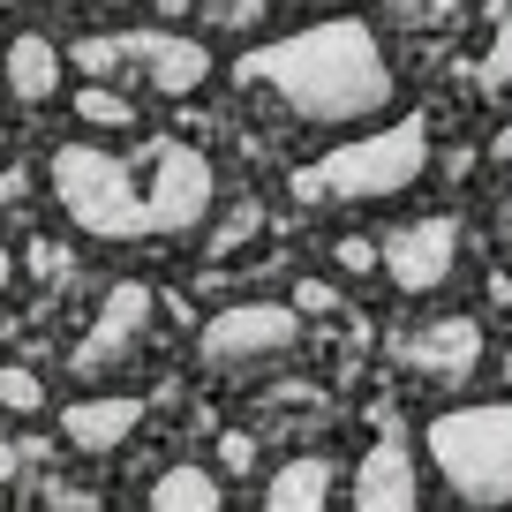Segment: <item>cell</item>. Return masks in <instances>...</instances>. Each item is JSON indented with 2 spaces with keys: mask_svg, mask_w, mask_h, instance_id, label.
I'll list each match as a JSON object with an SVG mask.
<instances>
[{
  "mask_svg": "<svg viewBox=\"0 0 512 512\" xmlns=\"http://www.w3.org/2000/svg\"><path fill=\"white\" fill-rule=\"evenodd\" d=\"M46 189L68 211V226L91 241H181L219 204L211 159L181 136H151L136 159L98 144H61L46 159Z\"/></svg>",
  "mask_w": 512,
  "mask_h": 512,
  "instance_id": "cell-1",
  "label": "cell"
},
{
  "mask_svg": "<svg viewBox=\"0 0 512 512\" xmlns=\"http://www.w3.org/2000/svg\"><path fill=\"white\" fill-rule=\"evenodd\" d=\"M234 91L272 106L294 128H369L384 121L400 76H392V53L377 46V23L332 8L309 31L249 46L234 61Z\"/></svg>",
  "mask_w": 512,
  "mask_h": 512,
  "instance_id": "cell-2",
  "label": "cell"
},
{
  "mask_svg": "<svg viewBox=\"0 0 512 512\" xmlns=\"http://www.w3.org/2000/svg\"><path fill=\"white\" fill-rule=\"evenodd\" d=\"M430 174V121H369L339 151L294 166V204H392Z\"/></svg>",
  "mask_w": 512,
  "mask_h": 512,
  "instance_id": "cell-3",
  "label": "cell"
},
{
  "mask_svg": "<svg viewBox=\"0 0 512 512\" xmlns=\"http://www.w3.org/2000/svg\"><path fill=\"white\" fill-rule=\"evenodd\" d=\"M422 452H430L445 497L475 512L512 505V400H482V407H445L422 422Z\"/></svg>",
  "mask_w": 512,
  "mask_h": 512,
  "instance_id": "cell-4",
  "label": "cell"
},
{
  "mask_svg": "<svg viewBox=\"0 0 512 512\" xmlns=\"http://www.w3.org/2000/svg\"><path fill=\"white\" fill-rule=\"evenodd\" d=\"M68 68L98 76V83L144 76V91H159V98H196L211 83V46L189 31H98V38H76Z\"/></svg>",
  "mask_w": 512,
  "mask_h": 512,
  "instance_id": "cell-5",
  "label": "cell"
},
{
  "mask_svg": "<svg viewBox=\"0 0 512 512\" xmlns=\"http://www.w3.org/2000/svg\"><path fill=\"white\" fill-rule=\"evenodd\" d=\"M302 347V309L294 302H234L196 332V354L219 377H256V369H279Z\"/></svg>",
  "mask_w": 512,
  "mask_h": 512,
  "instance_id": "cell-6",
  "label": "cell"
},
{
  "mask_svg": "<svg viewBox=\"0 0 512 512\" xmlns=\"http://www.w3.org/2000/svg\"><path fill=\"white\" fill-rule=\"evenodd\" d=\"M482 324L475 317H415L392 332V362L430 392H467L482 377Z\"/></svg>",
  "mask_w": 512,
  "mask_h": 512,
  "instance_id": "cell-7",
  "label": "cell"
},
{
  "mask_svg": "<svg viewBox=\"0 0 512 512\" xmlns=\"http://www.w3.org/2000/svg\"><path fill=\"white\" fill-rule=\"evenodd\" d=\"M151 324H159V294L144 287V279H121V287H106V302H98L91 332L68 347V369H76L83 384L113 377V369H128L136 354H144Z\"/></svg>",
  "mask_w": 512,
  "mask_h": 512,
  "instance_id": "cell-8",
  "label": "cell"
},
{
  "mask_svg": "<svg viewBox=\"0 0 512 512\" xmlns=\"http://www.w3.org/2000/svg\"><path fill=\"white\" fill-rule=\"evenodd\" d=\"M460 219L452 211H430V219H407L392 226V234L377 241V272L392 279V287L407 294V302H422V294L452 287V272H460Z\"/></svg>",
  "mask_w": 512,
  "mask_h": 512,
  "instance_id": "cell-9",
  "label": "cell"
},
{
  "mask_svg": "<svg viewBox=\"0 0 512 512\" xmlns=\"http://www.w3.org/2000/svg\"><path fill=\"white\" fill-rule=\"evenodd\" d=\"M354 505L362 512H415L422 505V475H415V452H407V437L384 422L377 445L362 452V467H354Z\"/></svg>",
  "mask_w": 512,
  "mask_h": 512,
  "instance_id": "cell-10",
  "label": "cell"
},
{
  "mask_svg": "<svg viewBox=\"0 0 512 512\" xmlns=\"http://www.w3.org/2000/svg\"><path fill=\"white\" fill-rule=\"evenodd\" d=\"M136 430H144V400L136 392H98V400H76L61 415V445L76 460H113Z\"/></svg>",
  "mask_w": 512,
  "mask_h": 512,
  "instance_id": "cell-11",
  "label": "cell"
},
{
  "mask_svg": "<svg viewBox=\"0 0 512 512\" xmlns=\"http://www.w3.org/2000/svg\"><path fill=\"white\" fill-rule=\"evenodd\" d=\"M61 46L38 31H23L16 46H8V61H0V76H8V91H16V106H53L61 98Z\"/></svg>",
  "mask_w": 512,
  "mask_h": 512,
  "instance_id": "cell-12",
  "label": "cell"
},
{
  "mask_svg": "<svg viewBox=\"0 0 512 512\" xmlns=\"http://www.w3.org/2000/svg\"><path fill=\"white\" fill-rule=\"evenodd\" d=\"M332 490H339V467L324 460V452H294V460L264 482V505L272 512H324Z\"/></svg>",
  "mask_w": 512,
  "mask_h": 512,
  "instance_id": "cell-13",
  "label": "cell"
},
{
  "mask_svg": "<svg viewBox=\"0 0 512 512\" xmlns=\"http://www.w3.org/2000/svg\"><path fill=\"white\" fill-rule=\"evenodd\" d=\"M219 505H226V482L211 475V467H196V460L166 467V475L151 482V512H219Z\"/></svg>",
  "mask_w": 512,
  "mask_h": 512,
  "instance_id": "cell-14",
  "label": "cell"
},
{
  "mask_svg": "<svg viewBox=\"0 0 512 512\" xmlns=\"http://www.w3.org/2000/svg\"><path fill=\"white\" fill-rule=\"evenodd\" d=\"M76 121H83V128H98V136H113V128H136V98H121V83L83 76V91H76Z\"/></svg>",
  "mask_w": 512,
  "mask_h": 512,
  "instance_id": "cell-15",
  "label": "cell"
},
{
  "mask_svg": "<svg viewBox=\"0 0 512 512\" xmlns=\"http://www.w3.org/2000/svg\"><path fill=\"white\" fill-rule=\"evenodd\" d=\"M384 23L407 38H445L460 31V0H384Z\"/></svg>",
  "mask_w": 512,
  "mask_h": 512,
  "instance_id": "cell-16",
  "label": "cell"
},
{
  "mask_svg": "<svg viewBox=\"0 0 512 512\" xmlns=\"http://www.w3.org/2000/svg\"><path fill=\"white\" fill-rule=\"evenodd\" d=\"M475 91L490 98V106L512 98V16H490V46H482V61H475Z\"/></svg>",
  "mask_w": 512,
  "mask_h": 512,
  "instance_id": "cell-17",
  "label": "cell"
},
{
  "mask_svg": "<svg viewBox=\"0 0 512 512\" xmlns=\"http://www.w3.org/2000/svg\"><path fill=\"white\" fill-rule=\"evenodd\" d=\"M196 8H204L211 31H234V38L264 31V0H196Z\"/></svg>",
  "mask_w": 512,
  "mask_h": 512,
  "instance_id": "cell-18",
  "label": "cell"
},
{
  "mask_svg": "<svg viewBox=\"0 0 512 512\" xmlns=\"http://www.w3.org/2000/svg\"><path fill=\"white\" fill-rule=\"evenodd\" d=\"M46 407V384L31 369H0V415H38Z\"/></svg>",
  "mask_w": 512,
  "mask_h": 512,
  "instance_id": "cell-19",
  "label": "cell"
},
{
  "mask_svg": "<svg viewBox=\"0 0 512 512\" xmlns=\"http://www.w3.org/2000/svg\"><path fill=\"white\" fill-rule=\"evenodd\" d=\"M256 234H264V204H234V219H219V234H211V256H234Z\"/></svg>",
  "mask_w": 512,
  "mask_h": 512,
  "instance_id": "cell-20",
  "label": "cell"
},
{
  "mask_svg": "<svg viewBox=\"0 0 512 512\" xmlns=\"http://www.w3.org/2000/svg\"><path fill=\"white\" fill-rule=\"evenodd\" d=\"M332 264H339L347 279H377V241H369V234H347V241L332 249Z\"/></svg>",
  "mask_w": 512,
  "mask_h": 512,
  "instance_id": "cell-21",
  "label": "cell"
},
{
  "mask_svg": "<svg viewBox=\"0 0 512 512\" xmlns=\"http://www.w3.org/2000/svg\"><path fill=\"white\" fill-rule=\"evenodd\" d=\"M219 467H226V475H249V467H256V437L226 430V437H219Z\"/></svg>",
  "mask_w": 512,
  "mask_h": 512,
  "instance_id": "cell-22",
  "label": "cell"
},
{
  "mask_svg": "<svg viewBox=\"0 0 512 512\" xmlns=\"http://www.w3.org/2000/svg\"><path fill=\"white\" fill-rule=\"evenodd\" d=\"M294 309H302V317H332V309H339V294L324 287V279H302V287H294Z\"/></svg>",
  "mask_w": 512,
  "mask_h": 512,
  "instance_id": "cell-23",
  "label": "cell"
},
{
  "mask_svg": "<svg viewBox=\"0 0 512 512\" xmlns=\"http://www.w3.org/2000/svg\"><path fill=\"white\" fill-rule=\"evenodd\" d=\"M31 272L46 279V287H53V279H68V249H61V241H38V249H31Z\"/></svg>",
  "mask_w": 512,
  "mask_h": 512,
  "instance_id": "cell-24",
  "label": "cell"
},
{
  "mask_svg": "<svg viewBox=\"0 0 512 512\" xmlns=\"http://www.w3.org/2000/svg\"><path fill=\"white\" fill-rule=\"evenodd\" d=\"M31 460H46V445H38V437H23V445H0V482H8V475H23Z\"/></svg>",
  "mask_w": 512,
  "mask_h": 512,
  "instance_id": "cell-25",
  "label": "cell"
},
{
  "mask_svg": "<svg viewBox=\"0 0 512 512\" xmlns=\"http://www.w3.org/2000/svg\"><path fill=\"white\" fill-rule=\"evenodd\" d=\"M46 497L61 512H98V490H68V482H46Z\"/></svg>",
  "mask_w": 512,
  "mask_h": 512,
  "instance_id": "cell-26",
  "label": "cell"
},
{
  "mask_svg": "<svg viewBox=\"0 0 512 512\" xmlns=\"http://www.w3.org/2000/svg\"><path fill=\"white\" fill-rule=\"evenodd\" d=\"M490 159H497V166H512V121H505V128L490 136Z\"/></svg>",
  "mask_w": 512,
  "mask_h": 512,
  "instance_id": "cell-27",
  "label": "cell"
},
{
  "mask_svg": "<svg viewBox=\"0 0 512 512\" xmlns=\"http://www.w3.org/2000/svg\"><path fill=\"white\" fill-rule=\"evenodd\" d=\"M23 189H31V181H23V174H16V166H8V174H0V204H16V196H23Z\"/></svg>",
  "mask_w": 512,
  "mask_h": 512,
  "instance_id": "cell-28",
  "label": "cell"
},
{
  "mask_svg": "<svg viewBox=\"0 0 512 512\" xmlns=\"http://www.w3.org/2000/svg\"><path fill=\"white\" fill-rule=\"evenodd\" d=\"M16 287V249H8V241H0V294Z\"/></svg>",
  "mask_w": 512,
  "mask_h": 512,
  "instance_id": "cell-29",
  "label": "cell"
},
{
  "mask_svg": "<svg viewBox=\"0 0 512 512\" xmlns=\"http://www.w3.org/2000/svg\"><path fill=\"white\" fill-rule=\"evenodd\" d=\"M287 8H302V16H332V8H347V0H287Z\"/></svg>",
  "mask_w": 512,
  "mask_h": 512,
  "instance_id": "cell-30",
  "label": "cell"
},
{
  "mask_svg": "<svg viewBox=\"0 0 512 512\" xmlns=\"http://www.w3.org/2000/svg\"><path fill=\"white\" fill-rule=\"evenodd\" d=\"M490 302H497V309H512V279H505V272H490Z\"/></svg>",
  "mask_w": 512,
  "mask_h": 512,
  "instance_id": "cell-31",
  "label": "cell"
},
{
  "mask_svg": "<svg viewBox=\"0 0 512 512\" xmlns=\"http://www.w3.org/2000/svg\"><path fill=\"white\" fill-rule=\"evenodd\" d=\"M497 234H512V196H505V204H497Z\"/></svg>",
  "mask_w": 512,
  "mask_h": 512,
  "instance_id": "cell-32",
  "label": "cell"
},
{
  "mask_svg": "<svg viewBox=\"0 0 512 512\" xmlns=\"http://www.w3.org/2000/svg\"><path fill=\"white\" fill-rule=\"evenodd\" d=\"M505 384H512V347H505Z\"/></svg>",
  "mask_w": 512,
  "mask_h": 512,
  "instance_id": "cell-33",
  "label": "cell"
},
{
  "mask_svg": "<svg viewBox=\"0 0 512 512\" xmlns=\"http://www.w3.org/2000/svg\"><path fill=\"white\" fill-rule=\"evenodd\" d=\"M98 8H128V0H98Z\"/></svg>",
  "mask_w": 512,
  "mask_h": 512,
  "instance_id": "cell-34",
  "label": "cell"
},
{
  "mask_svg": "<svg viewBox=\"0 0 512 512\" xmlns=\"http://www.w3.org/2000/svg\"><path fill=\"white\" fill-rule=\"evenodd\" d=\"M0 8H23V0H0Z\"/></svg>",
  "mask_w": 512,
  "mask_h": 512,
  "instance_id": "cell-35",
  "label": "cell"
}]
</instances>
